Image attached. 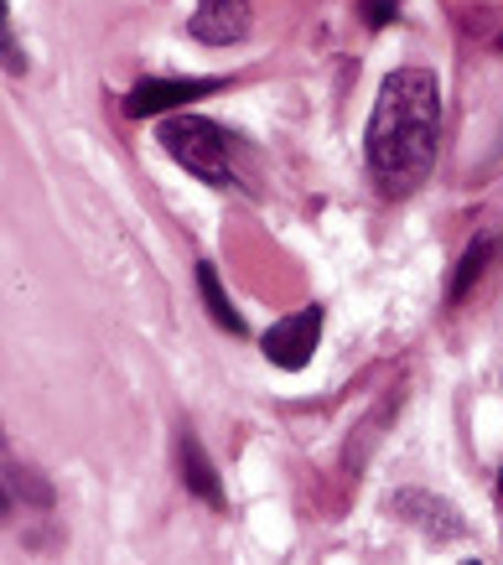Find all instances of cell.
<instances>
[{"label": "cell", "mask_w": 503, "mask_h": 565, "mask_svg": "<svg viewBox=\"0 0 503 565\" xmlns=\"http://www.w3.org/2000/svg\"><path fill=\"white\" fill-rule=\"evenodd\" d=\"M213 88H218V78H140L125 94V115L130 120H157V115H172V109L208 99Z\"/></svg>", "instance_id": "obj_4"}, {"label": "cell", "mask_w": 503, "mask_h": 565, "mask_svg": "<svg viewBox=\"0 0 503 565\" xmlns=\"http://www.w3.org/2000/svg\"><path fill=\"white\" fill-rule=\"evenodd\" d=\"M499 255V239L493 234H478V239L468 244V255L457 259V270H451V280H447V301H462V296L478 286V275H483V265Z\"/></svg>", "instance_id": "obj_8"}, {"label": "cell", "mask_w": 503, "mask_h": 565, "mask_svg": "<svg viewBox=\"0 0 503 565\" xmlns=\"http://www.w3.org/2000/svg\"><path fill=\"white\" fill-rule=\"evenodd\" d=\"M358 17H364L368 26L379 32L384 21H395V17H399V6H395V0H364V6H358Z\"/></svg>", "instance_id": "obj_10"}, {"label": "cell", "mask_w": 503, "mask_h": 565, "mask_svg": "<svg viewBox=\"0 0 503 565\" xmlns=\"http://www.w3.org/2000/svg\"><path fill=\"white\" fill-rule=\"evenodd\" d=\"M197 291H203V301H208V311H213V322L224 327V332H234V338H244V332H249V327H244V317H239V307L228 301L224 280H218V270H213V265H197Z\"/></svg>", "instance_id": "obj_9"}, {"label": "cell", "mask_w": 503, "mask_h": 565, "mask_svg": "<svg viewBox=\"0 0 503 565\" xmlns=\"http://www.w3.org/2000/svg\"><path fill=\"white\" fill-rule=\"evenodd\" d=\"M499 47H503V36H499Z\"/></svg>", "instance_id": "obj_12"}, {"label": "cell", "mask_w": 503, "mask_h": 565, "mask_svg": "<svg viewBox=\"0 0 503 565\" xmlns=\"http://www.w3.org/2000/svg\"><path fill=\"white\" fill-rule=\"evenodd\" d=\"M161 146L182 172H192L208 188H228L234 182V167H228V136L203 115H167L161 120Z\"/></svg>", "instance_id": "obj_2"}, {"label": "cell", "mask_w": 503, "mask_h": 565, "mask_svg": "<svg viewBox=\"0 0 503 565\" xmlns=\"http://www.w3.org/2000/svg\"><path fill=\"white\" fill-rule=\"evenodd\" d=\"M395 514H405L416 530L431 534V540H457V534H468V519L457 514L451 503H441V498H431V493H416V488H405V493L395 498Z\"/></svg>", "instance_id": "obj_6"}, {"label": "cell", "mask_w": 503, "mask_h": 565, "mask_svg": "<svg viewBox=\"0 0 503 565\" xmlns=\"http://www.w3.org/2000/svg\"><path fill=\"white\" fill-rule=\"evenodd\" d=\"M317 343H322V307L291 311V317H280V322L260 338L265 359L276 363V369H291V374L317 359Z\"/></svg>", "instance_id": "obj_3"}, {"label": "cell", "mask_w": 503, "mask_h": 565, "mask_svg": "<svg viewBox=\"0 0 503 565\" xmlns=\"http://www.w3.org/2000/svg\"><path fill=\"white\" fill-rule=\"evenodd\" d=\"M188 26L192 42H203V47H234L249 32V6L244 0H197Z\"/></svg>", "instance_id": "obj_5"}, {"label": "cell", "mask_w": 503, "mask_h": 565, "mask_svg": "<svg viewBox=\"0 0 503 565\" xmlns=\"http://www.w3.org/2000/svg\"><path fill=\"white\" fill-rule=\"evenodd\" d=\"M436 140H441V88L431 68L405 63L379 84L374 115L364 130V161L374 188L399 203L431 177Z\"/></svg>", "instance_id": "obj_1"}, {"label": "cell", "mask_w": 503, "mask_h": 565, "mask_svg": "<svg viewBox=\"0 0 503 565\" xmlns=\"http://www.w3.org/2000/svg\"><path fill=\"white\" fill-rule=\"evenodd\" d=\"M468 565H483V561H468Z\"/></svg>", "instance_id": "obj_11"}, {"label": "cell", "mask_w": 503, "mask_h": 565, "mask_svg": "<svg viewBox=\"0 0 503 565\" xmlns=\"http://www.w3.org/2000/svg\"><path fill=\"white\" fill-rule=\"evenodd\" d=\"M176 467H182V482H188L197 498H208V503H224V488H218V467L203 457L197 436H182V441H176Z\"/></svg>", "instance_id": "obj_7"}]
</instances>
